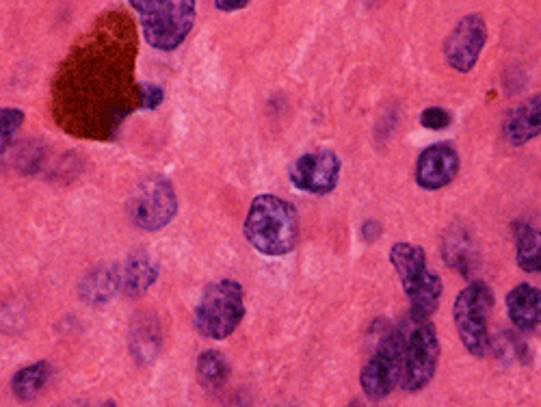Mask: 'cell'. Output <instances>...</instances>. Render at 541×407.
Here are the masks:
<instances>
[{
  "label": "cell",
  "mask_w": 541,
  "mask_h": 407,
  "mask_svg": "<svg viewBox=\"0 0 541 407\" xmlns=\"http://www.w3.org/2000/svg\"><path fill=\"white\" fill-rule=\"evenodd\" d=\"M98 407H117V405H115V401H104V403L98 405Z\"/></svg>",
  "instance_id": "obj_28"
},
{
  "label": "cell",
  "mask_w": 541,
  "mask_h": 407,
  "mask_svg": "<svg viewBox=\"0 0 541 407\" xmlns=\"http://www.w3.org/2000/svg\"><path fill=\"white\" fill-rule=\"evenodd\" d=\"M245 319V291L236 280L208 284L193 310V325L204 338L226 340Z\"/></svg>",
  "instance_id": "obj_5"
},
{
  "label": "cell",
  "mask_w": 541,
  "mask_h": 407,
  "mask_svg": "<svg viewBox=\"0 0 541 407\" xmlns=\"http://www.w3.org/2000/svg\"><path fill=\"white\" fill-rule=\"evenodd\" d=\"M122 273V291L126 297H141L158 280V262L148 254H137L126 262Z\"/></svg>",
  "instance_id": "obj_18"
},
{
  "label": "cell",
  "mask_w": 541,
  "mask_h": 407,
  "mask_svg": "<svg viewBox=\"0 0 541 407\" xmlns=\"http://www.w3.org/2000/svg\"><path fill=\"white\" fill-rule=\"evenodd\" d=\"M122 288V273L115 267H96L91 269L81 286H78V293L81 299L87 301L91 306H100L111 301V297Z\"/></svg>",
  "instance_id": "obj_17"
},
{
  "label": "cell",
  "mask_w": 541,
  "mask_h": 407,
  "mask_svg": "<svg viewBox=\"0 0 541 407\" xmlns=\"http://www.w3.org/2000/svg\"><path fill=\"white\" fill-rule=\"evenodd\" d=\"M178 213V195L171 182L163 176L141 180L128 200V217L133 226L145 232L163 230Z\"/></svg>",
  "instance_id": "obj_8"
},
{
  "label": "cell",
  "mask_w": 541,
  "mask_h": 407,
  "mask_svg": "<svg viewBox=\"0 0 541 407\" xmlns=\"http://www.w3.org/2000/svg\"><path fill=\"white\" fill-rule=\"evenodd\" d=\"M50 375H52V369H50V364L46 360L24 366V369H20L11 379L13 397H16L22 403L33 401L39 395V392L44 390V386L48 384Z\"/></svg>",
  "instance_id": "obj_20"
},
{
  "label": "cell",
  "mask_w": 541,
  "mask_h": 407,
  "mask_svg": "<svg viewBox=\"0 0 541 407\" xmlns=\"http://www.w3.org/2000/svg\"><path fill=\"white\" fill-rule=\"evenodd\" d=\"M347 407H364V403L362 401H351Z\"/></svg>",
  "instance_id": "obj_29"
},
{
  "label": "cell",
  "mask_w": 541,
  "mask_h": 407,
  "mask_svg": "<svg viewBox=\"0 0 541 407\" xmlns=\"http://www.w3.org/2000/svg\"><path fill=\"white\" fill-rule=\"evenodd\" d=\"M442 258L448 267L459 269L461 273H468L477 258V247L470 232L461 226V223H453L442 236Z\"/></svg>",
  "instance_id": "obj_16"
},
{
  "label": "cell",
  "mask_w": 541,
  "mask_h": 407,
  "mask_svg": "<svg viewBox=\"0 0 541 407\" xmlns=\"http://www.w3.org/2000/svg\"><path fill=\"white\" fill-rule=\"evenodd\" d=\"M405 360V334L401 327H388L377 338L373 356L360 371V386L371 401H384L401 386Z\"/></svg>",
  "instance_id": "obj_7"
},
{
  "label": "cell",
  "mask_w": 541,
  "mask_h": 407,
  "mask_svg": "<svg viewBox=\"0 0 541 407\" xmlns=\"http://www.w3.org/2000/svg\"><path fill=\"white\" fill-rule=\"evenodd\" d=\"M381 230H384V228H381L379 221L368 219V221H364V226H362V239L366 243H375L381 236Z\"/></svg>",
  "instance_id": "obj_26"
},
{
  "label": "cell",
  "mask_w": 541,
  "mask_h": 407,
  "mask_svg": "<svg viewBox=\"0 0 541 407\" xmlns=\"http://www.w3.org/2000/svg\"><path fill=\"white\" fill-rule=\"evenodd\" d=\"M163 345V332L154 314H139L130 332V353L139 364H150L158 358Z\"/></svg>",
  "instance_id": "obj_15"
},
{
  "label": "cell",
  "mask_w": 541,
  "mask_h": 407,
  "mask_svg": "<svg viewBox=\"0 0 541 407\" xmlns=\"http://www.w3.org/2000/svg\"><path fill=\"white\" fill-rule=\"evenodd\" d=\"M390 262L397 271L403 291L409 299V317L414 323L431 321L440 308L444 282L440 273L427 267V252L414 243H394L390 247Z\"/></svg>",
  "instance_id": "obj_3"
},
{
  "label": "cell",
  "mask_w": 541,
  "mask_h": 407,
  "mask_svg": "<svg viewBox=\"0 0 541 407\" xmlns=\"http://www.w3.org/2000/svg\"><path fill=\"white\" fill-rule=\"evenodd\" d=\"M249 3L247 0H217L215 7L219 11H239V9H245Z\"/></svg>",
  "instance_id": "obj_27"
},
{
  "label": "cell",
  "mask_w": 541,
  "mask_h": 407,
  "mask_svg": "<svg viewBox=\"0 0 541 407\" xmlns=\"http://www.w3.org/2000/svg\"><path fill=\"white\" fill-rule=\"evenodd\" d=\"M487 44V22L479 13L461 18L446 35L442 50L444 59L459 74H470Z\"/></svg>",
  "instance_id": "obj_11"
},
{
  "label": "cell",
  "mask_w": 541,
  "mask_h": 407,
  "mask_svg": "<svg viewBox=\"0 0 541 407\" xmlns=\"http://www.w3.org/2000/svg\"><path fill=\"white\" fill-rule=\"evenodd\" d=\"M24 124V111L22 109H0V156L9 148V143L16 137L20 126Z\"/></svg>",
  "instance_id": "obj_23"
},
{
  "label": "cell",
  "mask_w": 541,
  "mask_h": 407,
  "mask_svg": "<svg viewBox=\"0 0 541 407\" xmlns=\"http://www.w3.org/2000/svg\"><path fill=\"white\" fill-rule=\"evenodd\" d=\"M507 314L520 332H535L541 321V291L533 284H518L507 293Z\"/></svg>",
  "instance_id": "obj_14"
},
{
  "label": "cell",
  "mask_w": 541,
  "mask_h": 407,
  "mask_svg": "<svg viewBox=\"0 0 541 407\" xmlns=\"http://www.w3.org/2000/svg\"><path fill=\"white\" fill-rule=\"evenodd\" d=\"M453 124V113L444 107H429L420 113V126L427 130H444Z\"/></svg>",
  "instance_id": "obj_25"
},
{
  "label": "cell",
  "mask_w": 541,
  "mask_h": 407,
  "mask_svg": "<svg viewBox=\"0 0 541 407\" xmlns=\"http://www.w3.org/2000/svg\"><path fill=\"white\" fill-rule=\"evenodd\" d=\"M104 48V39L85 44L78 50V57L68 59V74L61 76V83H70L72 102L78 96L89 98L83 113H100V137L115 133L139 104V98L128 94V87H139V83L130 81V61L111 44L104 59Z\"/></svg>",
  "instance_id": "obj_1"
},
{
  "label": "cell",
  "mask_w": 541,
  "mask_h": 407,
  "mask_svg": "<svg viewBox=\"0 0 541 407\" xmlns=\"http://www.w3.org/2000/svg\"><path fill=\"white\" fill-rule=\"evenodd\" d=\"M459 167L461 159L453 143L448 141L433 143V146L425 148L418 154L414 169L416 185L425 191H440L457 178Z\"/></svg>",
  "instance_id": "obj_12"
},
{
  "label": "cell",
  "mask_w": 541,
  "mask_h": 407,
  "mask_svg": "<svg viewBox=\"0 0 541 407\" xmlns=\"http://www.w3.org/2000/svg\"><path fill=\"white\" fill-rule=\"evenodd\" d=\"M165 102V89L154 83H139V111H156Z\"/></svg>",
  "instance_id": "obj_24"
},
{
  "label": "cell",
  "mask_w": 541,
  "mask_h": 407,
  "mask_svg": "<svg viewBox=\"0 0 541 407\" xmlns=\"http://www.w3.org/2000/svg\"><path fill=\"white\" fill-rule=\"evenodd\" d=\"M228 377H230V364L226 358H223V353L215 349L200 353V358H197V379H200V384L204 388L217 390L228 382Z\"/></svg>",
  "instance_id": "obj_21"
},
{
  "label": "cell",
  "mask_w": 541,
  "mask_h": 407,
  "mask_svg": "<svg viewBox=\"0 0 541 407\" xmlns=\"http://www.w3.org/2000/svg\"><path fill=\"white\" fill-rule=\"evenodd\" d=\"M243 232L258 254L288 256L299 241V210L280 195L260 193L249 204Z\"/></svg>",
  "instance_id": "obj_2"
},
{
  "label": "cell",
  "mask_w": 541,
  "mask_h": 407,
  "mask_svg": "<svg viewBox=\"0 0 541 407\" xmlns=\"http://www.w3.org/2000/svg\"><path fill=\"white\" fill-rule=\"evenodd\" d=\"M541 130V96H531L518 104L516 109H511L503 122L505 139L511 146L522 148L526 143L539 137Z\"/></svg>",
  "instance_id": "obj_13"
},
{
  "label": "cell",
  "mask_w": 541,
  "mask_h": 407,
  "mask_svg": "<svg viewBox=\"0 0 541 407\" xmlns=\"http://www.w3.org/2000/svg\"><path fill=\"white\" fill-rule=\"evenodd\" d=\"M490 356H496L498 360H503L507 364H529L531 349L518 334L503 332V334L492 336Z\"/></svg>",
  "instance_id": "obj_22"
},
{
  "label": "cell",
  "mask_w": 541,
  "mask_h": 407,
  "mask_svg": "<svg viewBox=\"0 0 541 407\" xmlns=\"http://www.w3.org/2000/svg\"><path fill=\"white\" fill-rule=\"evenodd\" d=\"M496 304L492 286L483 280L470 282L453 304V321L461 345L474 358L490 356V317Z\"/></svg>",
  "instance_id": "obj_6"
},
{
  "label": "cell",
  "mask_w": 541,
  "mask_h": 407,
  "mask_svg": "<svg viewBox=\"0 0 541 407\" xmlns=\"http://www.w3.org/2000/svg\"><path fill=\"white\" fill-rule=\"evenodd\" d=\"M130 7L139 13L143 39L156 50H176L195 26V0H130Z\"/></svg>",
  "instance_id": "obj_4"
},
{
  "label": "cell",
  "mask_w": 541,
  "mask_h": 407,
  "mask_svg": "<svg viewBox=\"0 0 541 407\" xmlns=\"http://www.w3.org/2000/svg\"><path fill=\"white\" fill-rule=\"evenodd\" d=\"M342 172V161L340 156L329 150H316L301 154L299 159H295L288 167V178L293 182V187L310 193V195H329L340 180Z\"/></svg>",
  "instance_id": "obj_10"
},
{
  "label": "cell",
  "mask_w": 541,
  "mask_h": 407,
  "mask_svg": "<svg viewBox=\"0 0 541 407\" xmlns=\"http://www.w3.org/2000/svg\"><path fill=\"white\" fill-rule=\"evenodd\" d=\"M440 338L438 327L431 321L414 323V330L405 338V360H403V379L401 386L409 395L425 390L440 364Z\"/></svg>",
  "instance_id": "obj_9"
},
{
  "label": "cell",
  "mask_w": 541,
  "mask_h": 407,
  "mask_svg": "<svg viewBox=\"0 0 541 407\" xmlns=\"http://www.w3.org/2000/svg\"><path fill=\"white\" fill-rule=\"evenodd\" d=\"M513 239H516L518 267L526 273H539L541 269V236L529 221L513 223Z\"/></svg>",
  "instance_id": "obj_19"
}]
</instances>
